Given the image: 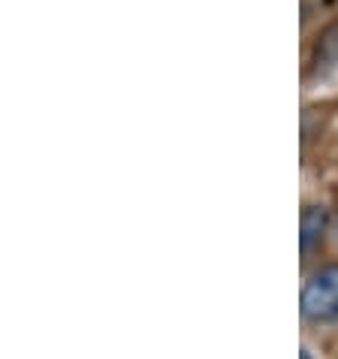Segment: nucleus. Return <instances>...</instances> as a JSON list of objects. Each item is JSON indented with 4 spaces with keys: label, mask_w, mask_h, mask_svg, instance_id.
Masks as SVG:
<instances>
[{
    "label": "nucleus",
    "mask_w": 338,
    "mask_h": 359,
    "mask_svg": "<svg viewBox=\"0 0 338 359\" xmlns=\"http://www.w3.org/2000/svg\"><path fill=\"white\" fill-rule=\"evenodd\" d=\"M326 229H330V212L323 205H305L302 221H299V245L305 257L314 254L323 245Z\"/></svg>",
    "instance_id": "obj_2"
},
{
    "label": "nucleus",
    "mask_w": 338,
    "mask_h": 359,
    "mask_svg": "<svg viewBox=\"0 0 338 359\" xmlns=\"http://www.w3.org/2000/svg\"><path fill=\"white\" fill-rule=\"evenodd\" d=\"M338 67V25H332L330 31L320 36L317 43V52H314V69H332Z\"/></svg>",
    "instance_id": "obj_3"
},
{
    "label": "nucleus",
    "mask_w": 338,
    "mask_h": 359,
    "mask_svg": "<svg viewBox=\"0 0 338 359\" xmlns=\"http://www.w3.org/2000/svg\"><path fill=\"white\" fill-rule=\"evenodd\" d=\"M302 359H311V353H308V351H302Z\"/></svg>",
    "instance_id": "obj_4"
},
{
    "label": "nucleus",
    "mask_w": 338,
    "mask_h": 359,
    "mask_svg": "<svg viewBox=\"0 0 338 359\" xmlns=\"http://www.w3.org/2000/svg\"><path fill=\"white\" fill-rule=\"evenodd\" d=\"M302 317L314 326L338 323V263H326L308 275L302 287Z\"/></svg>",
    "instance_id": "obj_1"
}]
</instances>
